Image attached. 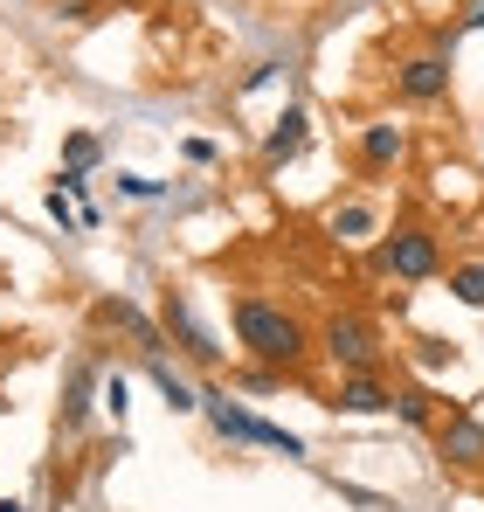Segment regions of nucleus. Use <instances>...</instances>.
I'll return each mask as SVG.
<instances>
[{"label":"nucleus","instance_id":"nucleus-1","mask_svg":"<svg viewBox=\"0 0 484 512\" xmlns=\"http://www.w3.org/2000/svg\"><path fill=\"white\" fill-rule=\"evenodd\" d=\"M229 326H236L242 353L263 360V367H277V374H291V367L319 346L312 333H305L298 312H284V305H270V298H236V305H229Z\"/></svg>","mask_w":484,"mask_h":512},{"label":"nucleus","instance_id":"nucleus-2","mask_svg":"<svg viewBox=\"0 0 484 512\" xmlns=\"http://www.w3.org/2000/svg\"><path fill=\"white\" fill-rule=\"evenodd\" d=\"M367 263H374V277L429 284V277H443V236L429 222H395V229H381V243H374Z\"/></svg>","mask_w":484,"mask_h":512},{"label":"nucleus","instance_id":"nucleus-3","mask_svg":"<svg viewBox=\"0 0 484 512\" xmlns=\"http://www.w3.org/2000/svg\"><path fill=\"white\" fill-rule=\"evenodd\" d=\"M201 416L215 436H229V443H263V450H284V457H305V436H291L284 423H263L256 409H242L229 388H201Z\"/></svg>","mask_w":484,"mask_h":512},{"label":"nucleus","instance_id":"nucleus-4","mask_svg":"<svg viewBox=\"0 0 484 512\" xmlns=\"http://www.w3.org/2000/svg\"><path fill=\"white\" fill-rule=\"evenodd\" d=\"M319 353L339 367V374H381L388 340H381V326H374L367 312H332V319L319 326Z\"/></svg>","mask_w":484,"mask_h":512},{"label":"nucleus","instance_id":"nucleus-5","mask_svg":"<svg viewBox=\"0 0 484 512\" xmlns=\"http://www.w3.org/2000/svg\"><path fill=\"white\" fill-rule=\"evenodd\" d=\"M160 326H166V340L180 346L187 360H201V367H215L222 360V346H215V333L194 319V305H187V291H160Z\"/></svg>","mask_w":484,"mask_h":512},{"label":"nucleus","instance_id":"nucleus-6","mask_svg":"<svg viewBox=\"0 0 484 512\" xmlns=\"http://www.w3.org/2000/svg\"><path fill=\"white\" fill-rule=\"evenodd\" d=\"M395 97H402V104H443V97H450V56H436V49L402 56V63H395Z\"/></svg>","mask_w":484,"mask_h":512},{"label":"nucleus","instance_id":"nucleus-7","mask_svg":"<svg viewBox=\"0 0 484 512\" xmlns=\"http://www.w3.org/2000/svg\"><path fill=\"white\" fill-rule=\"evenodd\" d=\"M436 457H443L450 471H478L484 464V423L471 409H443V423H436Z\"/></svg>","mask_w":484,"mask_h":512},{"label":"nucleus","instance_id":"nucleus-8","mask_svg":"<svg viewBox=\"0 0 484 512\" xmlns=\"http://www.w3.org/2000/svg\"><path fill=\"white\" fill-rule=\"evenodd\" d=\"M90 319H97V326H111V333H125V340L139 346L146 360H153V353H166V326H160V319H146L132 298H97V305H90Z\"/></svg>","mask_w":484,"mask_h":512},{"label":"nucleus","instance_id":"nucleus-9","mask_svg":"<svg viewBox=\"0 0 484 512\" xmlns=\"http://www.w3.org/2000/svg\"><path fill=\"white\" fill-rule=\"evenodd\" d=\"M325 409L332 416H395V381H381V374H339V388H332Z\"/></svg>","mask_w":484,"mask_h":512},{"label":"nucleus","instance_id":"nucleus-10","mask_svg":"<svg viewBox=\"0 0 484 512\" xmlns=\"http://www.w3.org/2000/svg\"><path fill=\"white\" fill-rule=\"evenodd\" d=\"M402 160H408V125H395V118L360 125V167L367 173H395Z\"/></svg>","mask_w":484,"mask_h":512},{"label":"nucleus","instance_id":"nucleus-11","mask_svg":"<svg viewBox=\"0 0 484 512\" xmlns=\"http://www.w3.org/2000/svg\"><path fill=\"white\" fill-rule=\"evenodd\" d=\"M305 132H312V111H305V104H284V118L263 132V167L298 160V153H305Z\"/></svg>","mask_w":484,"mask_h":512},{"label":"nucleus","instance_id":"nucleus-12","mask_svg":"<svg viewBox=\"0 0 484 512\" xmlns=\"http://www.w3.org/2000/svg\"><path fill=\"white\" fill-rule=\"evenodd\" d=\"M90 395H104V381H97V360H77L70 367V388H63V436H83V423H90Z\"/></svg>","mask_w":484,"mask_h":512},{"label":"nucleus","instance_id":"nucleus-13","mask_svg":"<svg viewBox=\"0 0 484 512\" xmlns=\"http://www.w3.org/2000/svg\"><path fill=\"white\" fill-rule=\"evenodd\" d=\"M325 236L360 250V243H374V236H381V208H374V201H339V208L325 215Z\"/></svg>","mask_w":484,"mask_h":512},{"label":"nucleus","instance_id":"nucleus-14","mask_svg":"<svg viewBox=\"0 0 484 512\" xmlns=\"http://www.w3.org/2000/svg\"><path fill=\"white\" fill-rule=\"evenodd\" d=\"M395 423H408V429H429V436H436L443 409H436V395H429L422 381H402V388H395Z\"/></svg>","mask_w":484,"mask_h":512},{"label":"nucleus","instance_id":"nucleus-15","mask_svg":"<svg viewBox=\"0 0 484 512\" xmlns=\"http://www.w3.org/2000/svg\"><path fill=\"white\" fill-rule=\"evenodd\" d=\"M146 374H153V388L166 395V409H180V416H187V409H201V395H194V388L166 367V353H153V360H146Z\"/></svg>","mask_w":484,"mask_h":512},{"label":"nucleus","instance_id":"nucleus-16","mask_svg":"<svg viewBox=\"0 0 484 512\" xmlns=\"http://www.w3.org/2000/svg\"><path fill=\"white\" fill-rule=\"evenodd\" d=\"M450 298H457V305H471V312H484V256L450 263Z\"/></svg>","mask_w":484,"mask_h":512},{"label":"nucleus","instance_id":"nucleus-17","mask_svg":"<svg viewBox=\"0 0 484 512\" xmlns=\"http://www.w3.org/2000/svg\"><path fill=\"white\" fill-rule=\"evenodd\" d=\"M63 160H70V173H90L97 160H104V146H97L90 132H70V139H63Z\"/></svg>","mask_w":484,"mask_h":512},{"label":"nucleus","instance_id":"nucleus-18","mask_svg":"<svg viewBox=\"0 0 484 512\" xmlns=\"http://www.w3.org/2000/svg\"><path fill=\"white\" fill-rule=\"evenodd\" d=\"M42 208H49V222H63V236H70V229H83V215L70 208V194H63V187H49V201H42Z\"/></svg>","mask_w":484,"mask_h":512},{"label":"nucleus","instance_id":"nucleus-19","mask_svg":"<svg viewBox=\"0 0 484 512\" xmlns=\"http://www.w3.org/2000/svg\"><path fill=\"white\" fill-rule=\"evenodd\" d=\"M118 194H132V201H160L166 187H160V180H146V173H118Z\"/></svg>","mask_w":484,"mask_h":512},{"label":"nucleus","instance_id":"nucleus-20","mask_svg":"<svg viewBox=\"0 0 484 512\" xmlns=\"http://www.w3.org/2000/svg\"><path fill=\"white\" fill-rule=\"evenodd\" d=\"M125 395H132V381H125V374H104V395H97V402H104L111 416H125Z\"/></svg>","mask_w":484,"mask_h":512},{"label":"nucleus","instance_id":"nucleus-21","mask_svg":"<svg viewBox=\"0 0 484 512\" xmlns=\"http://www.w3.org/2000/svg\"><path fill=\"white\" fill-rule=\"evenodd\" d=\"M415 360H422V367H429V374H436V367H443V360H450V346H436V340H422V353H415Z\"/></svg>","mask_w":484,"mask_h":512},{"label":"nucleus","instance_id":"nucleus-22","mask_svg":"<svg viewBox=\"0 0 484 512\" xmlns=\"http://www.w3.org/2000/svg\"><path fill=\"white\" fill-rule=\"evenodd\" d=\"M464 28H484V0H471V7H464Z\"/></svg>","mask_w":484,"mask_h":512},{"label":"nucleus","instance_id":"nucleus-23","mask_svg":"<svg viewBox=\"0 0 484 512\" xmlns=\"http://www.w3.org/2000/svg\"><path fill=\"white\" fill-rule=\"evenodd\" d=\"M0 512H28V506H21V499H0Z\"/></svg>","mask_w":484,"mask_h":512},{"label":"nucleus","instance_id":"nucleus-24","mask_svg":"<svg viewBox=\"0 0 484 512\" xmlns=\"http://www.w3.org/2000/svg\"><path fill=\"white\" fill-rule=\"evenodd\" d=\"M0 416H7V395H0Z\"/></svg>","mask_w":484,"mask_h":512},{"label":"nucleus","instance_id":"nucleus-25","mask_svg":"<svg viewBox=\"0 0 484 512\" xmlns=\"http://www.w3.org/2000/svg\"><path fill=\"white\" fill-rule=\"evenodd\" d=\"M353 7H374V0H353Z\"/></svg>","mask_w":484,"mask_h":512}]
</instances>
